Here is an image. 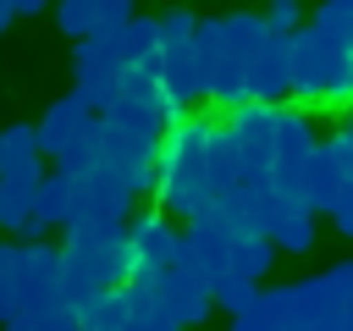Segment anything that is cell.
Here are the masks:
<instances>
[{"instance_id":"cell-21","label":"cell","mask_w":353,"mask_h":331,"mask_svg":"<svg viewBox=\"0 0 353 331\" xmlns=\"http://www.w3.org/2000/svg\"><path fill=\"white\" fill-rule=\"evenodd\" d=\"M0 232L22 237V243H39L44 226L33 221V188H17V182H0Z\"/></svg>"},{"instance_id":"cell-7","label":"cell","mask_w":353,"mask_h":331,"mask_svg":"<svg viewBox=\"0 0 353 331\" xmlns=\"http://www.w3.org/2000/svg\"><path fill=\"white\" fill-rule=\"evenodd\" d=\"M160 88L176 99V110H188L193 99H204V77H199V50H193V28L199 17L193 11H160Z\"/></svg>"},{"instance_id":"cell-1","label":"cell","mask_w":353,"mask_h":331,"mask_svg":"<svg viewBox=\"0 0 353 331\" xmlns=\"http://www.w3.org/2000/svg\"><path fill=\"white\" fill-rule=\"evenodd\" d=\"M353 309V259H336L325 276L270 287L243 314H232V331H331Z\"/></svg>"},{"instance_id":"cell-15","label":"cell","mask_w":353,"mask_h":331,"mask_svg":"<svg viewBox=\"0 0 353 331\" xmlns=\"http://www.w3.org/2000/svg\"><path fill=\"white\" fill-rule=\"evenodd\" d=\"M243 88H248V105H281V99L292 94L287 39H281V33H265V39L243 55Z\"/></svg>"},{"instance_id":"cell-32","label":"cell","mask_w":353,"mask_h":331,"mask_svg":"<svg viewBox=\"0 0 353 331\" xmlns=\"http://www.w3.org/2000/svg\"><path fill=\"white\" fill-rule=\"evenodd\" d=\"M331 331H353V309H347V314H342V320H336Z\"/></svg>"},{"instance_id":"cell-29","label":"cell","mask_w":353,"mask_h":331,"mask_svg":"<svg viewBox=\"0 0 353 331\" xmlns=\"http://www.w3.org/2000/svg\"><path fill=\"white\" fill-rule=\"evenodd\" d=\"M265 22H270V33H281V39H292V33L303 28V6H298V0H270V11H265Z\"/></svg>"},{"instance_id":"cell-31","label":"cell","mask_w":353,"mask_h":331,"mask_svg":"<svg viewBox=\"0 0 353 331\" xmlns=\"http://www.w3.org/2000/svg\"><path fill=\"white\" fill-rule=\"evenodd\" d=\"M6 6H11V17H39L50 0H6Z\"/></svg>"},{"instance_id":"cell-27","label":"cell","mask_w":353,"mask_h":331,"mask_svg":"<svg viewBox=\"0 0 353 331\" xmlns=\"http://www.w3.org/2000/svg\"><path fill=\"white\" fill-rule=\"evenodd\" d=\"M6 331H77V314H72L66 303H55V309H44V314H17V320H6Z\"/></svg>"},{"instance_id":"cell-5","label":"cell","mask_w":353,"mask_h":331,"mask_svg":"<svg viewBox=\"0 0 353 331\" xmlns=\"http://www.w3.org/2000/svg\"><path fill=\"white\" fill-rule=\"evenodd\" d=\"M182 116L188 110H176V99L160 88V72H127L116 99L99 110V121H110V127H121L132 138H149V143H160Z\"/></svg>"},{"instance_id":"cell-6","label":"cell","mask_w":353,"mask_h":331,"mask_svg":"<svg viewBox=\"0 0 353 331\" xmlns=\"http://www.w3.org/2000/svg\"><path fill=\"white\" fill-rule=\"evenodd\" d=\"M193 50H199V77H204V99L221 105L226 116L248 105V88H243V50L226 28V17H199L193 28Z\"/></svg>"},{"instance_id":"cell-14","label":"cell","mask_w":353,"mask_h":331,"mask_svg":"<svg viewBox=\"0 0 353 331\" xmlns=\"http://www.w3.org/2000/svg\"><path fill=\"white\" fill-rule=\"evenodd\" d=\"M154 149L160 143L132 138V132H121V127L105 121V132H99V171H110L132 193H154Z\"/></svg>"},{"instance_id":"cell-4","label":"cell","mask_w":353,"mask_h":331,"mask_svg":"<svg viewBox=\"0 0 353 331\" xmlns=\"http://www.w3.org/2000/svg\"><path fill=\"white\" fill-rule=\"evenodd\" d=\"M287 72H292V94L298 99L353 105V55L336 50L331 39H320L314 28H298L287 39Z\"/></svg>"},{"instance_id":"cell-9","label":"cell","mask_w":353,"mask_h":331,"mask_svg":"<svg viewBox=\"0 0 353 331\" xmlns=\"http://www.w3.org/2000/svg\"><path fill=\"white\" fill-rule=\"evenodd\" d=\"M72 77H77V99H88V110H105L127 77V61H121V33H99V39H83L77 55H72Z\"/></svg>"},{"instance_id":"cell-10","label":"cell","mask_w":353,"mask_h":331,"mask_svg":"<svg viewBox=\"0 0 353 331\" xmlns=\"http://www.w3.org/2000/svg\"><path fill=\"white\" fill-rule=\"evenodd\" d=\"M276 121H281L276 105H243V110L221 116V132L232 138V149H237L248 182H265L270 166H276Z\"/></svg>"},{"instance_id":"cell-11","label":"cell","mask_w":353,"mask_h":331,"mask_svg":"<svg viewBox=\"0 0 353 331\" xmlns=\"http://www.w3.org/2000/svg\"><path fill=\"white\" fill-rule=\"evenodd\" d=\"M176 248H182L176 221H165V215H132V226H127V287H149Z\"/></svg>"},{"instance_id":"cell-30","label":"cell","mask_w":353,"mask_h":331,"mask_svg":"<svg viewBox=\"0 0 353 331\" xmlns=\"http://www.w3.org/2000/svg\"><path fill=\"white\" fill-rule=\"evenodd\" d=\"M331 221H336V232H342V237H353V182L336 193V204H331Z\"/></svg>"},{"instance_id":"cell-12","label":"cell","mask_w":353,"mask_h":331,"mask_svg":"<svg viewBox=\"0 0 353 331\" xmlns=\"http://www.w3.org/2000/svg\"><path fill=\"white\" fill-rule=\"evenodd\" d=\"M132 188H121L110 171H88V177H77V199H72V232H99V226H121V215L132 210Z\"/></svg>"},{"instance_id":"cell-17","label":"cell","mask_w":353,"mask_h":331,"mask_svg":"<svg viewBox=\"0 0 353 331\" xmlns=\"http://www.w3.org/2000/svg\"><path fill=\"white\" fill-rule=\"evenodd\" d=\"M99 121V110H88V99H77V94H66V99H55L50 110H44V121L33 127L39 132V154H50V160H61L88 127Z\"/></svg>"},{"instance_id":"cell-3","label":"cell","mask_w":353,"mask_h":331,"mask_svg":"<svg viewBox=\"0 0 353 331\" xmlns=\"http://www.w3.org/2000/svg\"><path fill=\"white\" fill-rule=\"evenodd\" d=\"M116 287H127V226L72 232L61 248V303L83 320Z\"/></svg>"},{"instance_id":"cell-19","label":"cell","mask_w":353,"mask_h":331,"mask_svg":"<svg viewBox=\"0 0 353 331\" xmlns=\"http://www.w3.org/2000/svg\"><path fill=\"white\" fill-rule=\"evenodd\" d=\"M342 188H347V171H342V154H336V138H331V143H320V154L309 160V177H303V210H309V215H314V210H331Z\"/></svg>"},{"instance_id":"cell-26","label":"cell","mask_w":353,"mask_h":331,"mask_svg":"<svg viewBox=\"0 0 353 331\" xmlns=\"http://www.w3.org/2000/svg\"><path fill=\"white\" fill-rule=\"evenodd\" d=\"M254 298H259V281H248V276H232V270H226V276L210 281V303H221L226 314H243Z\"/></svg>"},{"instance_id":"cell-22","label":"cell","mask_w":353,"mask_h":331,"mask_svg":"<svg viewBox=\"0 0 353 331\" xmlns=\"http://www.w3.org/2000/svg\"><path fill=\"white\" fill-rule=\"evenodd\" d=\"M121 61H127V72H154V61H160V22L154 17H132L121 28Z\"/></svg>"},{"instance_id":"cell-24","label":"cell","mask_w":353,"mask_h":331,"mask_svg":"<svg viewBox=\"0 0 353 331\" xmlns=\"http://www.w3.org/2000/svg\"><path fill=\"white\" fill-rule=\"evenodd\" d=\"M309 28H314L320 39H331L336 50L353 55V0H320V11H314Z\"/></svg>"},{"instance_id":"cell-20","label":"cell","mask_w":353,"mask_h":331,"mask_svg":"<svg viewBox=\"0 0 353 331\" xmlns=\"http://www.w3.org/2000/svg\"><path fill=\"white\" fill-rule=\"evenodd\" d=\"M72 199H77V182L66 171H50L33 182V221L39 226H66L72 221Z\"/></svg>"},{"instance_id":"cell-18","label":"cell","mask_w":353,"mask_h":331,"mask_svg":"<svg viewBox=\"0 0 353 331\" xmlns=\"http://www.w3.org/2000/svg\"><path fill=\"white\" fill-rule=\"evenodd\" d=\"M44 177V154H39V132L28 121L6 127L0 132V182H17V188H33Z\"/></svg>"},{"instance_id":"cell-16","label":"cell","mask_w":353,"mask_h":331,"mask_svg":"<svg viewBox=\"0 0 353 331\" xmlns=\"http://www.w3.org/2000/svg\"><path fill=\"white\" fill-rule=\"evenodd\" d=\"M55 22H61V33H72L83 44L99 33H121L132 22V0H55Z\"/></svg>"},{"instance_id":"cell-25","label":"cell","mask_w":353,"mask_h":331,"mask_svg":"<svg viewBox=\"0 0 353 331\" xmlns=\"http://www.w3.org/2000/svg\"><path fill=\"white\" fill-rule=\"evenodd\" d=\"M265 237H270L281 254H309V248H314V215H309V210H287Z\"/></svg>"},{"instance_id":"cell-8","label":"cell","mask_w":353,"mask_h":331,"mask_svg":"<svg viewBox=\"0 0 353 331\" xmlns=\"http://www.w3.org/2000/svg\"><path fill=\"white\" fill-rule=\"evenodd\" d=\"M149 292H154V303L176 320V331L182 325H199L215 303H210V276H204V265L193 259V248H188V237H182V248L160 265V276L149 281Z\"/></svg>"},{"instance_id":"cell-23","label":"cell","mask_w":353,"mask_h":331,"mask_svg":"<svg viewBox=\"0 0 353 331\" xmlns=\"http://www.w3.org/2000/svg\"><path fill=\"white\" fill-rule=\"evenodd\" d=\"M270 259H276V243H270L265 232H243V237H237V248H232V276H248V281H265V270H270Z\"/></svg>"},{"instance_id":"cell-13","label":"cell","mask_w":353,"mask_h":331,"mask_svg":"<svg viewBox=\"0 0 353 331\" xmlns=\"http://www.w3.org/2000/svg\"><path fill=\"white\" fill-rule=\"evenodd\" d=\"M61 303V254L44 243H17V314H44Z\"/></svg>"},{"instance_id":"cell-28","label":"cell","mask_w":353,"mask_h":331,"mask_svg":"<svg viewBox=\"0 0 353 331\" xmlns=\"http://www.w3.org/2000/svg\"><path fill=\"white\" fill-rule=\"evenodd\" d=\"M0 320H17V243H0Z\"/></svg>"},{"instance_id":"cell-2","label":"cell","mask_w":353,"mask_h":331,"mask_svg":"<svg viewBox=\"0 0 353 331\" xmlns=\"http://www.w3.org/2000/svg\"><path fill=\"white\" fill-rule=\"evenodd\" d=\"M210 132H215V121H204V116H182L165 138H160V149H154V199H160V215L171 221H199L210 204H221L215 199V182H210Z\"/></svg>"}]
</instances>
